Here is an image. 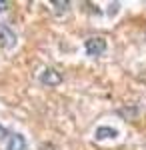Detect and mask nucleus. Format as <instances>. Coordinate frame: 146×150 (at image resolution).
Returning a JSON list of instances; mask_svg holds the SVG:
<instances>
[{
  "label": "nucleus",
  "instance_id": "f257e3e1",
  "mask_svg": "<svg viewBox=\"0 0 146 150\" xmlns=\"http://www.w3.org/2000/svg\"><path fill=\"white\" fill-rule=\"evenodd\" d=\"M106 52V40L102 36H92L86 40V54L88 56H102Z\"/></svg>",
  "mask_w": 146,
  "mask_h": 150
},
{
  "label": "nucleus",
  "instance_id": "f03ea898",
  "mask_svg": "<svg viewBox=\"0 0 146 150\" xmlns=\"http://www.w3.org/2000/svg\"><path fill=\"white\" fill-rule=\"evenodd\" d=\"M14 44H16V34L12 32V28L8 24L0 22V46L10 50V48H14Z\"/></svg>",
  "mask_w": 146,
  "mask_h": 150
},
{
  "label": "nucleus",
  "instance_id": "7ed1b4c3",
  "mask_svg": "<svg viewBox=\"0 0 146 150\" xmlns=\"http://www.w3.org/2000/svg\"><path fill=\"white\" fill-rule=\"evenodd\" d=\"M40 82L46 84V86H58V84L62 82V74L54 68H46V70H42V74H40Z\"/></svg>",
  "mask_w": 146,
  "mask_h": 150
},
{
  "label": "nucleus",
  "instance_id": "20e7f679",
  "mask_svg": "<svg viewBox=\"0 0 146 150\" xmlns=\"http://www.w3.org/2000/svg\"><path fill=\"white\" fill-rule=\"evenodd\" d=\"M6 150H26V140H24L22 134H10Z\"/></svg>",
  "mask_w": 146,
  "mask_h": 150
},
{
  "label": "nucleus",
  "instance_id": "39448f33",
  "mask_svg": "<svg viewBox=\"0 0 146 150\" xmlns=\"http://www.w3.org/2000/svg\"><path fill=\"white\" fill-rule=\"evenodd\" d=\"M118 132L114 130V128H108V126H100V128H96V138L102 140V138H114Z\"/></svg>",
  "mask_w": 146,
  "mask_h": 150
},
{
  "label": "nucleus",
  "instance_id": "423d86ee",
  "mask_svg": "<svg viewBox=\"0 0 146 150\" xmlns=\"http://www.w3.org/2000/svg\"><path fill=\"white\" fill-rule=\"evenodd\" d=\"M52 6H54L56 14H66L68 8H70V2H52Z\"/></svg>",
  "mask_w": 146,
  "mask_h": 150
},
{
  "label": "nucleus",
  "instance_id": "0eeeda50",
  "mask_svg": "<svg viewBox=\"0 0 146 150\" xmlns=\"http://www.w3.org/2000/svg\"><path fill=\"white\" fill-rule=\"evenodd\" d=\"M4 136H6V128H4L2 124H0V140L4 138Z\"/></svg>",
  "mask_w": 146,
  "mask_h": 150
},
{
  "label": "nucleus",
  "instance_id": "6e6552de",
  "mask_svg": "<svg viewBox=\"0 0 146 150\" xmlns=\"http://www.w3.org/2000/svg\"><path fill=\"white\" fill-rule=\"evenodd\" d=\"M8 6H10V4H8V2H0V12H2V10H6V8H8Z\"/></svg>",
  "mask_w": 146,
  "mask_h": 150
}]
</instances>
